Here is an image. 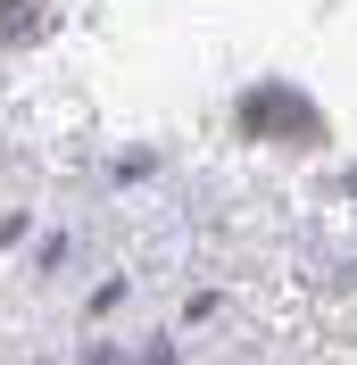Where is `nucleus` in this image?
<instances>
[{"mask_svg": "<svg viewBox=\"0 0 357 365\" xmlns=\"http://www.w3.org/2000/svg\"><path fill=\"white\" fill-rule=\"evenodd\" d=\"M241 133H258V141H316L324 116H316L291 83H249L241 91Z\"/></svg>", "mask_w": 357, "mask_h": 365, "instance_id": "obj_1", "label": "nucleus"}, {"mask_svg": "<svg viewBox=\"0 0 357 365\" xmlns=\"http://www.w3.org/2000/svg\"><path fill=\"white\" fill-rule=\"evenodd\" d=\"M109 175H116V182H150V175H158V150H125Z\"/></svg>", "mask_w": 357, "mask_h": 365, "instance_id": "obj_2", "label": "nucleus"}, {"mask_svg": "<svg viewBox=\"0 0 357 365\" xmlns=\"http://www.w3.org/2000/svg\"><path fill=\"white\" fill-rule=\"evenodd\" d=\"M141 365H175V341L158 332V341H141Z\"/></svg>", "mask_w": 357, "mask_h": 365, "instance_id": "obj_3", "label": "nucleus"}, {"mask_svg": "<svg viewBox=\"0 0 357 365\" xmlns=\"http://www.w3.org/2000/svg\"><path fill=\"white\" fill-rule=\"evenodd\" d=\"M84 365H125V357H116L109 341H91V349H84Z\"/></svg>", "mask_w": 357, "mask_h": 365, "instance_id": "obj_4", "label": "nucleus"}, {"mask_svg": "<svg viewBox=\"0 0 357 365\" xmlns=\"http://www.w3.org/2000/svg\"><path fill=\"white\" fill-rule=\"evenodd\" d=\"M341 191H349V200H357V166H349V175H341Z\"/></svg>", "mask_w": 357, "mask_h": 365, "instance_id": "obj_5", "label": "nucleus"}]
</instances>
